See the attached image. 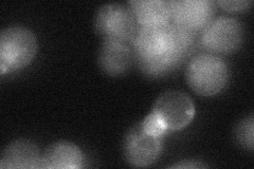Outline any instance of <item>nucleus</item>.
<instances>
[{
  "label": "nucleus",
  "mask_w": 254,
  "mask_h": 169,
  "mask_svg": "<svg viewBox=\"0 0 254 169\" xmlns=\"http://www.w3.org/2000/svg\"><path fill=\"white\" fill-rule=\"evenodd\" d=\"M196 34L169 23L139 27L131 42L134 61L147 76L160 77L179 67L195 46Z\"/></svg>",
  "instance_id": "1"
},
{
  "label": "nucleus",
  "mask_w": 254,
  "mask_h": 169,
  "mask_svg": "<svg viewBox=\"0 0 254 169\" xmlns=\"http://www.w3.org/2000/svg\"><path fill=\"white\" fill-rule=\"evenodd\" d=\"M186 79L190 89L198 95L214 96L227 87L230 69L218 55L200 53L189 61Z\"/></svg>",
  "instance_id": "2"
},
{
  "label": "nucleus",
  "mask_w": 254,
  "mask_h": 169,
  "mask_svg": "<svg viewBox=\"0 0 254 169\" xmlns=\"http://www.w3.org/2000/svg\"><path fill=\"white\" fill-rule=\"evenodd\" d=\"M38 45L35 34L26 27L5 28L0 34V74L14 73L34 59Z\"/></svg>",
  "instance_id": "3"
},
{
  "label": "nucleus",
  "mask_w": 254,
  "mask_h": 169,
  "mask_svg": "<svg viewBox=\"0 0 254 169\" xmlns=\"http://www.w3.org/2000/svg\"><path fill=\"white\" fill-rule=\"evenodd\" d=\"M139 27L130 7L122 3L102 5L94 16L95 32L103 40L131 44Z\"/></svg>",
  "instance_id": "4"
},
{
  "label": "nucleus",
  "mask_w": 254,
  "mask_h": 169,
  "mask_svg": "<svg viewBox=\"0 0 254 169\" xmlns=\"http://www.w3.org/2000/svg\"><path fill=\"white\" fill-rule=\"evenodd\" d=\"M244 42V28L235 18L221 16L214 18L201 32L199 45L214 55H227L236 52Z\"/></svg>",
  "instance_id": "5"
},
{
  "label": "nucleus",
  "mask_w": 254,
  "mask_h": 169,
  "mask_svg": "<svg viewBox=\"0 0 254 169\" xmlns=\"http://www.w3.org/2000/svg\"><path fill=\"white\" fill-rule=\"evenodd\" d=\"M162 154V138L148 133L141 122L127 130L123 141V155L133 167L154 164Z\"/></svg>",
  "instance_id": "6"
},
{
  "label": "nucleus",
  "mask_w": 254,
  "mask_h": 169,
  "mask_svg": "<svg viewBox=\"0 0 254 169\" xmlns=\"http://www.w3.org/2000/svg\"><path fill=\"white\" fill-rule=\"evenodd\" d=\"M168 130H181L195 116V105L190 96L178 90H169L159 95L153 110Z\"/></svg>",
  "instance_id": "7"
},
{
  "label": "nucleus",
  "mask_w": 254,
  "mask_h": 169,
  "mask_svg": "<svg viewBox=\"0 0 254 169\" xmlns=\"http://www.w3.org/2000/svg\"><path fill=\"white\" fill-rule=\"evenodd\" d=\"M170 3L173 25L194 34L200 33L214 19L217 6L210 0H174Z\"/></svg>",
  "instance_id": "8"
},
{
  "label": "nucleus",
  "mask_w": 254,
  "mask_h": 169,
  "mask_svg": "<svg viewBox=\"0 0 254 169\" xmlns=\"http://www.w3.org/2000/svg\"><path fill=\"white\" fill-rule=\"evenodd\" d=\"M99 67L111 77L126 74L134 62V53L130 44L103 40L99 52Z\"/></svg>",
  "instance_id": "9"
},
{
  "label": "nucleus",
  "mask_w": 254,
  "mask_h": 169,
  "mask_svg": "<svg viewBox=\"0 0 254 169\" xmlns=\"http://www.w3.org/2000/svg\"><path fill=\"white\" fill-rule=\"evenodd\" d=\"M42 155L37 145L30 140L19 139L10 143L0 158L1 169L41 168Z\"/></svg>",
  "instance_id": "10"
},
{
  "label": "nucleus",
  "mask_w": 254,
  "mask_h": 169,
  "mask_svg": "<svg viewBox=\"0 0 254 169\" xmlns=\"http://www.w3.org/2000/svg\"><path fill=\"white\" fill-rule=\"evenodd\" d=\"M83 166V154L74 143L60 141L51 144L42 156L41 168L78 169Z\"/></svg>",
  "instance_id": "11"
},
{
  "label": "nucleus",
  "mask_w": 254,
  "mask_h": 169,
  "mask_svg": "<svg viewBox=\"0 0 254 169\" xmlns=\"http://www.w3.org/2000/svg\"><path fill=\"white\" fill-rule=\"evenodd\" d=\"M128 6L140 27L165 26L172 22L171 3L166 0H132Z\"/></svg>",
  "instance_id": "12"
},
{
  "label": "nucleus",
  "mask_w": 254,
  "mask_h": 169,
  "mask_svg": "<svg viewBox=\"0 0 254 169\" xmlns=\"http://www.w3.org/2000/svg\"><path fill=\"white\" fill-rule=\"evenodd\" d=\"M253 133H254V118L253 114H250L242 122L238 123L235 128V139L238 145L249 151L253 150Z\"/></svg>",
  "instance_id": "13"
},
{
  "label": "nucleus",
  "mask_w": 254,
  "mask_h": 169,
  "mask_svg": "<svg viewBox=\"0 0 254 169\" xmlns=\"http://www.w3.org/2000/svg\"><path fill=\"white\" fill-rule=\"evenodd\" d=\"M141 124L148 133L156 136H160V138H162L166 131H169L166 129L161 118L154 111H150L149 114L142 120Z\"/></svg>",
  "instance_id": "14"
},
{
  "label": "nucleus",
  "mask_w": 254,
  "mask_h": 169,
  "mask_svg": "<svg viewBox=\"0 0 254 169\" xmlns=\"http://www.w3.org/2000/svg\"><path fill=\"white\" fill-rule=\"evenodd\" d=\"M215 4L225 11L240 13L250 9L252 1H250V0H220V1H215Z\"/></svg>",
  "instance_id": "15"
},
{
  "label": "nucleus",
  "mask_w": 254,
  "mask_h": 169,
  "mask_svg": "<svg viewBox=\"0 0 254 169\" xmlns=\"http://www.w3.org/2000/svg\"><path fill=\"white\" fill-rule=\"evenodd\" d=\"M209 167L206 164L201 163L200 161H194V160H186L180 161L179 163H176L171 166V168H206Z\"/></svg>",
  "instance_id": "16"
}]
</instances>
